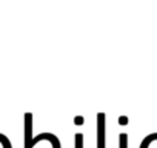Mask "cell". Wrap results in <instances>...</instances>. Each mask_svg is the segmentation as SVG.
I'll use <instances>...</instances> for the list:
<instances>
[{"instance_id":"1","label":"cell","mask_w":157,"mask_h":148,"mask_svg":"<svg viewBox=\"0 0 157 148\" xmlns=\"http://www.w3.org/2000/svg\"><path fill=\"white\" fill-rule=\"evenodd\" d=\"M31 120H33V114L31 113H26L25 114V148H33V136H31V133H33V123H31Z\"/></svg>"},{"instance_id":"2","label":"cell","mask_w":157,"mask_h":148,"mask_svg":"<svg viewBox=\"0 0 157 148\" xmlns=\"http://www.w3.org/2000/svg\"><path fill=\"white\" fill-rule=\"evenodd\" d=\"M97 130H99V136H97L99 148H105V114H103V113H100V114H99Z\"/></svg>"},{"instance_id":"3","label":"cell","mask_w":157,"mask_h":148,"mask_svg":"<svg viewBox=\"0 0 157 148\" xmlns=\"http://www.w3.org/2000/svg\"><path fill=\"white\" fill-rule=\"evenodd\" d=\"M154 139H157V133H155V134H151V136H148L146 139H143V142H142L140 148H148V145H149V143H151Z\"/></svg>"},{"instance_id":"4","label":"cell","mask_w":157,"mask_h":148,"mask_svg":"<svg viewBox=\"0 0 157 148\" xmlns=\"http://www.w3.org/2000/svg\"><path fill=\"white\" fill-rule=\"evenodd\" d=\"M119 146L120 148H128V136L126 134H120V137H119Z\"/></svg>"},{"instance_id":"5","label":"cell","mask_w":157,"mask_h":148,"mask_svg":"<svg viewBox=\"0 0 157 148\" xmlns=\"http://www.w3.org/2000/svg\"><path fill=\"white\" fill-rule=\"evenodd\" d=\"M75 148H83V134H75Z\"/></svg>"}]
</instances>
